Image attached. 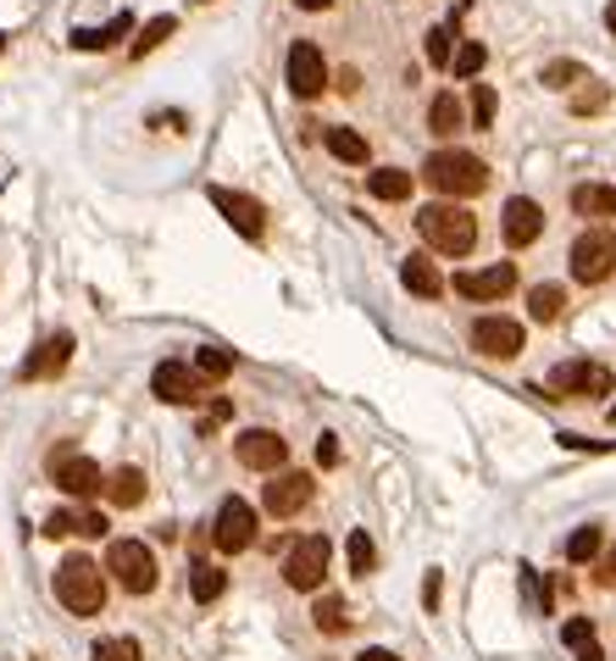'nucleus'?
Listing matches in <instances>:
<instances>
[{
    "label": "nucleus",
    "instance_id": "nucleus-33",
    "mask_svg": "<svg viewBox=\"0 0 616 661\" xmlns=\"http://www.w3.org/2000/svg\"><path fill=\"white\" fill-rule=\"evenodd\" d=\"M90 661H139V645L123 634V639H101L95 650H90Z\"/></svg>",
    "mask_w": 616,
    "mask_h": 661
},
{
    "label": "nucleus",
    "instance_id": "nucleus-28",
    "mask_svg": "<svg viewBox=\"0 0 616 661\" xmlns=\"http://www.w3.org/2000/svg\"><path fill=\"white\" fill-rule=\"evenodd\" d=\"M311 623H317V634H344V628H350V606H344L339 595H317Z\"/></svg>",
    "mask_w": 616,
    "mask_h": 661
},
{
    "label": "nucleus",
    "instance_id": "nucleus-2",
    "mask_svg": "<svg viewBox=\"0 0 616 661\" xmlns=\"http://www.w3.org/2000/svg\"><path fill=\"white\" fill-rule=\"evenodd\" d=\"M422 179H427V190H438L445 201H467V195L489 190V168L472 150H433L422 161Z\"/></svg>",
    "mask_w": 616,
    "mask_h": 661
},
{
    "label": "nucleus",
    "instance_id": "nucleus-44",
    "mask_svg": "<svg viewBox=\"0 0 616 661\" xmlns=\"http://www.w3.org/2000/svg\"><path fill=\"white\" fill-rule=\"evenodd\" d=\"M356 661H400V656H395V650H384V645H373V650H362Z\"/></svg>",
    "mask_w": 616,
    "mask_h": 661
},
{
    "label": "nucleus",
    "instance_id": "nucleus-8",
    "mask_svg": "<svg viewBox=\"0 0 616 661\" xmlns=\"http://www.w3.org/2000/svg\"><path fill=\"white\" fill-rule=\"evenodd\" d=\"M611 367L605 362H561L550 378H545V389L556 395V400H600V395H611Z\"/></svg>",
    "mask_w": 616,
    "mask_h": 661
},
{
    "label": "nucleus",
    "instance_id": "nucleus-5",
    "mask_svg": "<svg viewBox=\"0 0 616 661\" xmlns=\"http://www.w3.org/2000/svg\"><path fill=\"white\" fill-rule=\"evenodd\" d=\"M50 478H56L61 494H72V501H95V494H106V472H101V461H90V456L72 451V445L50 451Z\"/></svg>",
    "mask_w": 616,
    "mask_h": 661
},
{
    "label": "nucleus",
    "instance_id": "nucleus-22",
    "mask_svg": "<svg viewBox=\"0 0 616 661\" xmlns=\"http://www.w3.org/2000/svg\"><path fill=\"white\" fill-rule=\"evenodd\" d=\"M567 311V289L561 284H534V289H527V317H534V322H556Z\"/></svg>",
    "mask_w": 616,
    "mask_h": 661
},
{
    "label": "nucleus",
    "instance_id": "nucleus-19",
    "mask_svg": "<svg viewBox=\"0 0 616 661\" xmlns=\"http://www.w3.org/2000/svg\"><path fill=\"white\" fill-rule=\"evenodd\" d=\"M322 145L333 161H344V168H367V134L356 128H322Z\"/></svg>",
    "mask_w": 616,
    "mask_h": 661
},
{
    "label": "nucleus",
    "instance_id": "nucleus-23",
    "mask_svg": "<svg viewBox=\"0 0 616 661\" xmlns=\"http://www.w3.org/2000/svg\"><path fill=\"white\" fill-rule=\"evenodd\" d=\"M128 29H134V18H128V12H117L106 29H78V34H72V45H78V50H112Z\"/></svg>",
    "mask_w": 616,
    "mask_h": 661
},
{
    "label": "nucleus",
    "instance_id": "nucleus-32",
    "mask_svg": "<svg viewBox=\"0 0 616 661\" xmlns=\"http://www.w3.org/2000/svg\"><path fill=\"white\" fill-rule=\"evenodd\" d=\"M373 561H378V550H373L367 528H356V534H350V572H356V578H367V572H373Z\"/></svg>",
    "mask_w": 616,
    "mask_h": 661
},
{
    "label": "nucleus",
    "instance_id": "nucleus-35",
    "mask_svg": "<svg viewBox=\"0 0 616 661\" xmlns=\"http://www.w3.org/2000/svg\"><path fill=\"white\" fill-rule=\"evenodd\" d=\"M561 639H567V645H572V650H578V656H583V650H594V645H600V639H594V623H589V617H572V623H567V628H561Z\"/></svg>",
    "mask_w": 616,
    "mask_h": 661
},
{
    "label": "nucleus",
    "instance_id": "nucleus-9",
    "mask_svg": "<svg viewBox=\"0 0 616 661\" xmlns=\"http://www.w3.org/2000/svg\"><path fill=\"white\" fill-rule=\"evenodd\" d=\"M212 545H217L223 556H239V550L255 545V512H250V501L228 494V501L217 506V517H212Z\"/></svg>",
    "mask_w": 616,
    "mask_h": 661
},
{
    "label": "nucleus",
    "instance_id": "nucleus-41",
    "mask_svg": "<svg viewBox=\"0 0 616 661\" xmlns=\"http://www.w3.org/2000/svg\"><path fill=\"white\" fill-rule=\"evenodd\" d=\"M600 106H605V90H589V95L572 101V112H600Z\"/></svg>",
    "mask_w": 616,
    "mask_h": 661
},
{
    "label": "nucleus",
    "instance_id": "nucleus-47",
    "mask_svg": "<svg viewBox=\"0 0 616 661\" xmlns=\"http://www.w3.org/2000/svg\"><path fill=\"white\" fill-rule=\"evenodd\" d=\"M578 661H605V656H600V645H594V650H583V656H578Z\"/></svg>",
    "mask_w": 616,
    "mask_h": 661
},
{
    "label": "nucleus",
    "instance_id": "nucleus-24",
    "mask_svg": "<svg viewBox=\"0 0 616 661\" xmlns=\"http://www.w3.org/2000/svg\"><path fill=\"white\" fill-rule=\"evenodd\" d=\"M223 590H228V572H223V567H212V561H201V567H190V595H195L201 606H212V601H223Z\"/></svg>",
    "mask_w": 616,
    "mask_h": 661
},
{
    "label": "nucleus",
    "instance_id": "nucleus-26",
    "mask_svg": "<svg viewBox=\"0 0 616 661\" xmlns=\"http://www.w3.org/2000/svg\"><path fill=\"white\" fill-rule=\"evenodd\" d=\"M411 173L406 168H378V173H367V190L378 195V201H411Z\"/></svg>",
    "mask_w": 616,
    "mask_h": 661
},
{
    "label": "nucleus",
    "instance_id": "nucleus-14",
    "mask_svg": "<svg viewBox=\"0 0 616 661\" xmlns=\"http://www.w3.org/2000/svg\"><path fill=\"white\" fill-rule=\"evenodd\" d=\"M150 389H156V400H167V406H195V400L206 395V378H201L190 362H161V367L150 373Z\"/></svg>",
    "mask_w": 616,
    "mask_h": 661
},
{
    "label": "nucleus",
    "instance_id": "nucleus-21",
    "mask_svg": "<svg viewBox=\"0 0 616 661\" xmlns=\"http://www.w3.org/2000/svg\"><path fill=\"white\" fill-rule=\"evenodd\" d=\"M572 212H578V217H594V223H600V217H616V190H611V184H578V190H572Z\"/></svg>",
    "mask_w": 616,
    "mask_h": 661
},
{
    "label": "nucleus",
    "instance_id": "nucleus-10",
    "mask_svg": "<svg viewBox=\"0 0 616 661\" xmlns=\"http://www.w3.org/2000/svg\"><path fill=\"white\" fill-rule=\"evenodd\" d=\"M472 351L489 356V362H516V356H522V322H511V317H500V311L478 317V322H472Z\"/></svg>",
    "mask_w": 616,
    "mask_h": 661
},
{
    "label": "nucleus",
    "instance_id": "nucleus-25",
    "mask_svg": "<svg viewBox=\"0 0 616 661\" xmlns=\"http://www.w3.org/2000/svg\"><path fill=\"white\" fill-rule=\"evenodd\" d=\"M106 494H112V506H139L145 501V472L139 467H117L106 478Z\"/></svg>",
    "mask_w": 616,
    "mask_h": 661
},
{
    "label": "nucleus",
    "instance_id": "nucleus-20",
    "mask_svg": "<svg viewBox=\"0 0 616 661\" xmlns=\"http://www.w3.org/2000/svg\"><path fill=\"white\" fill-rule=\"evenodd\" d=\"M400 284H406L411 295H422V300H438V295H445V278H438V267H433L427 257H411V262L400 267Z\"/></svg>",
    "mask_w": 616,
    "mask_h": 661
},
{
    "label": "nucleus",
    "instance_id": "nucleus-46",
    "mask_svg": "<svg viewBox=\"0 0 616 661\" xmlns=\"http://www.w3.org/2000/svg\"><path fill=\"white\" fill-rule=\"evenodd\" d=\"M605 23H611V34H616V0H611V7H605Z\"/></svg>",
    "mask_w": 616,
    "mask_h": 661
},
{
    "label": "nucleus",
    "instance_id": "nucleus-48",
    "mask_svg": "<svg viewBox=\"0 0 616 661\" xmlns=\"http://www.w3.org/2000/svg\"><path fill=\"white\" fill-rule=\"evenodd\" d=\"M0 50H7V34H0Z\"/></svg>",
    "mask_w": 616,
    "mask_h": 661
},
{
    "label": "nucleus",
    "instance_id": "nucleus-4",
    "mask_svg": "<svg viewBox=\"0 0 616 661\" xmlns=\"http://www.w3.org/2000/svg\"><path fill=\"white\" fill-rule=\"evenodd\" d=\"M567 267H572V278L583 284V289H594V284H605L611 273H616V239L594 223V228H583L578 239H572V257H567Z\"/></svg>",
    "mask_w": 616,
    "mask_h": 661
},
{
    "label": "nucleus",
    "instance_id": "nucleus-43",
    "mask_svg": "<svg viewBox=\"0 0 616 661\" xmlns=\"http://www.w3.org/2000/svg\"><path fill=\"white\" fill-rule=\"evenodd\" d=\"M600 584H616V550L600 556Z\"/></svg>",
    "mask_w": 616,
    "mask_h": 661
},
{
    "label": "nucleus",
    "instance_id": "nucleus-12",
    "mask_svg": "<svg viewBox=\"0 0 616 661\" xmlns=\"http://www.w3.org/2000/svg\"><path fill=\"white\" fill-rule=\"evenodd\" d=\"M233 456H239L250 472H284L289 445H284V434H273V429H244V434L233 440Z\"/></svg>",
    "mask_w": 616,
    "mask_h": 661
},
{
    "label": "nucleus",
    "instance_id": "nucleus-3",
    "mask_svg": "<svg viewBox=\"0 0 616 661\" xmlns=\"http://www.w3.org/2000/svg\"><path fill=\"white\" fill-rule=\"evenodd\" d=\"M56 601L72 612V617H101L106 606V578L90 556H61L56 567Z\"/></svg>",
    "mask_w": 616,
    "mask_h": 661
},
{
    "label": "nucleus",
    "instance_id": "nucleus-38",
    "mask_svg": "<svg viewBox=\"0 0 616 661\" xmlns=\"http://www.w3.org/2000/svg\"><path fill=\"white\" fill-rule=\"evenodd\" d=\"M450 56H456V50H450V29H433V34H427V61H433V67H450Z\"/></svg>",
    "mask_w": 616,
    "mask_h": 661
},
{
    "label": "nucleus",
    "instance_id": "nucleus-16",
    "mask_svg": "<svg viewBox=\"0 0 616 661\" xmlns=\"http://www.w3.org/2000/svg\"><path fill=\"white\" fill-rule=\"evenodd\" d=\"M500 228H505V244L527 251V244L545 233V206H539V201H527V195H511L505 212H500Z\"/></svg>",
    "mask_w": 616,
    "mask_h": 661
},
{
    "label": "nucleus",
    "instance_id": "nucleus-6",
    "mask_svg": "<svg viewBox=\"0 0 616 661\" xmlns=\"http://www.w3.org/2000/svg\"><path fill=\"white\" fill-rule=\"evenodd\" d=\"M328 561H333L328 534H306V539H295V545H289V556H284V578H289V590L317 595V590H322V578H328Z\"/></svg>",
    "mask_w": 616,
    "mask_h": 661
},
{
    "label": "nucleus",
    "instance_id": "nucleus-31",
    "mask_svg": "<svg viewBox=\"0 0 616 661\" xmlns=\"http://www.w3.org/2000/svg\"><path fill=\"white\" fill-rule=\"evenodd\" d=\"M483 61H489V50H483L478 39H467V45H456L450 72H456V78H478V72H483Z\"/></svg>",
    "mask_w": 616,
    "mask_h": 661
},
{
    "label": "nucleus",
    "instance_id": "nucleus-34",
    "mask_svg": "<svg viewBox=\"0 0 616 661\" xmlns=\"http://www.w3.org/2000/svg\"><path fill=\"white\" fill-rule=\"evenodd\" d=\"M472 128H494V90L472 84Z\"/></svg>",
    "mask_w": 616,
    "mask_h": 661
},
{
    "label": "nucleus",
    "instance_id": "nucleus-18",
    "mask_svg": "<svg viewBox=\"0 0 616 661\" xmlns=\"http://www.w3.org/2000/svg\"><path fill=\"white\" fill-rule=\"evenodd\" d=\"M67 362H72V334H50V340L23 362V378H56Z\"/></svg>",
    "mask_w": 616,
    "mask_h": 661
},
{
    "label": "nucleus",
    "instance_id": "nucleus-15",
    "mask_svg": "<svg viewBox=\"0 0 616 661\" xmlns=\"http://www.w3.org/2000/svg\"><path fill=\"white\" fill-rule=\"evenodd\" d=\"M511 289H516V267L511 262H489V267L456 273V295L461 300H505Z\"/></svg>",
    "mask_w": 616,
    "mask_h": 661
},
{
    "label": "nucleus",
    "instance_id": "nucleus-7",
    "mask_svg": "<svg viewBox=\"0 0 616 661\" xmlns=\"http://www.w3.org/2000/svg\"><path fill=\"white\" fill-rule=\"evenodd\" d=\"M106 572L117 578L128 595H150V590H156V556H150L145 539H112V550H106Z\"/></svg>",
    "mask_w": 616,
    "mask_h": 661
},
{
    "label": "nucleus",
    "instance_id": "nucleus-45",
    "mask_svg": "<svg viewBox=\"0 0 616 661\" xmlns=\"http://www.w3.org/2000/svg\"><path fill=\"white\" fill-rule=\"evenodd\" d=\"M295 7H300V12H328L333 0H295Z\"/></svg>",
    "mask_w": 616,
    "mask_h": 661
},
{
    "label": "nucleus",
    "instance_id": "nucleus-36",
    "mask_svg": "<svg viewBox=\"0 0 616 661\" xmlns=\"http://www.w3.org/2000/svg\"><path fill=\"white\" fill-rule=\"evenodd\" d=\"M578 78H583L578 61H550V67H545V84H550V90H572Z\"/></svg>",
    "mask_w": 616,
    "mask_h": 661
},
{
    "label": "nucleus",
    "instance_id": "nucleus-39",
    "mask_svg": "<svg viewBox=\"0 0 616 661\" xmlns=\"http://www.w3.org/2000/svg\"><path fill=\"white\" fill-rule=\"evenodd\" d=\"M45 534H50V539H67V534H78V512H50V517H45Z\"/></svg>",
    "mask_w": 616,
    "mask_h": 661
},
{
    "label": "nucleus",
    "instance_id": "nucleus-37",
    "mask_svg": "<svg viewBox=\"0 0 616 661\" xmlns=\"http://www.w3.org/2000/svg\"><path fill=\"white\" fill-rule=\"evenodd\" d=\"M172 29H179V23H172V18H156V23H150V29H145V34L134 39V56H145V50H156V45H161V39L172 34Z\"/></svg>",
    "mask_w": 616,
    "mask_h": 661
},
{
    "label": "nucleus",
    "instance_id": "nucleus-13",
    "mask_svg": "<svg viewBox=\"0 0 616 661\" xmlns=\"http://www.w3.org/2000/svg\"><path fill=\"white\" fill-rule=\"evenodd\" d=\"M311 494H317L311 472H273V483L261 489V506H267L273 517H300L311 506Z\"/></svg>",
    "mask_w": 616,
    "mask_h": 661
},
{
    "label": "nucleus",
    "instance_id": "nucleus-27",
    "mask_svg": "<svg viewBox=\"0 0 616 661\" xmlns=\"http://www.w3.org/2000/svg\"><path fill=\"white\" fill-rule=\"evenodd\" d=\"M461 123H467V112H461L456 95H433V106H427V128H433L438 139H450Z\"/></svg>",
    "mask_w": 616,
    "mask_h": 661
},
{
    "label": "nucleus",
    "instance_id": "nucleus-42",
    "mask_svg": "<svg viewBox=\"0 0 616 661\" xmlns=\"http://www.w3.org/2000/svg\"><path fill=\"white\" fill-rule=\"evenodd\" d=\"M317 461H322V467H333V461H339V445H333V434H322V440H317Z\"/></svg>",
    "mask_w": 616,
    "mask_h": 661
},
{
    "label": "nucleus",
    "instance_id": "nucleus-40",
    "mask_svg": "<svg viewBox=\"0 0 616 661\" xmlns=\"http://www.w3.org/2000/svg\"><path fill=\"white\" fill-rule=\"evenodd\" d=\"M78 534H83V539H101V534H106V517H101V512H78Z\"/></svg>",
    "mask_w": 616,
    "mask_h": 661
},
{
    "label": "nucleus",
    "instance_id": "nucleus-17",
    "mask_svg": "<svg viewBox=\"0 0 616 661\" xmlns=\"http://www.w3.org/2000/svg\"><path fill=\"white\" fill-rule=\"evenodd\" d=\"M212 206L228 217V228H239L244 239H261V233H267V223H261V217H267V212H261L250 195H239V190H212Z\"/></svg>",
    "mask_w": 616,
    "mask_h": 661
},
{
    "label": "nucleus",
    "instance_id": "nucleus-30",
    "mask_svg": "<svg viewBox=\"0 0 616 661\" xmlns=\"http://www.w3.org/2000/svg\"><path fill=\"white\" fill-rule=\"evenodd\" d=\"M600 550H605V534H600L594 523H589V528H578V534L567 539V561H578V567H583V561H594Z\"/></svg>",
    "mask_w": 616,
    "mask_h": 661
},
{
    "label": "nucleus",
    "instance_id": "nucleus-1",
    "mask_svg": "<svg viewBox=\"0 0 616 661\" xmlns=\"http://www.w3.org/2000/svg\"><path fill=\"white\" fill-rule=\"evenodd\" d=\"M417 233H422L427 251H438V257H467L472 244H478V217L461 201H433V206L417 212Z\"/></svg>",
    "mask_w": 616,
    "mask_h": 661
},
{
    "label": "nucleus",
    "instance_id": "nucleus-29",
    "mask_svg": "<svg viewBox=\"0 0 616 661\" xmlns=\"http://www.w3.org/2000/svg\"><path fill=\"white\" fill-rule=\"evenodd\" d=\"M195 373H201L206 384H217V378H228V373H233V356H228V351H217V345H201V351H195Z\"/></svg>",
    "mask_w": 616,
    "mask_h": 661
},
{
    "label": "nucleus",
    "instance_id": "nucleus-11",
    "mask_svg": "<svg viewBox=\"0 0 616 661\" xmlns=\"http://www.w3.org/2000/svg\"><path fill=\"white\" fill-rule=\"evenodd\" d=\"M328 90V61L311 39H295L289 45V95L295 101H317Z\"/></svg>",
    "mask_w": 616,
    "mask_h": 661
},
{
    "label": "nucleus",
    "instance_id": "nucleus-49",
    "mask_svg": "<svg viewBox=\"0 0 616 661\" xmlns=\"http://www.w3.org/2000/svg\"><path fill=\"white\" fill-rule=\"evenodd\" d=\"M611 423H616V406H611Z\"/></svg>",
    "mask_w": 616,
    "mask_h": 661
}]
</instances>
